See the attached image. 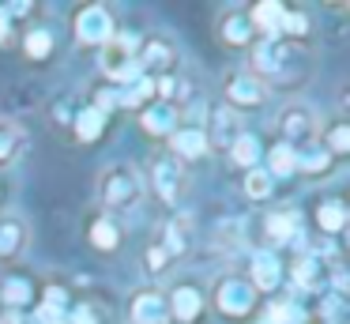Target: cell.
<instances>
[{"label": "cell", "mask_w": 350, "mask_h": 324, "mask_svg": "<svg viewBox=\"0 0 350 324\" xmlns=\"http://www.w3.org/2000/svg\"><path fill=\"white\" fill-rule=\"evenodd\" d=\"M144 192H147L144 173L132 162H113V166H106L102 177H98V203H102V215H109V219L132 211L144 200Z\"/></svg>", "instance_id": "cell-1"}, {"label": "cell", "mask_w": 350, "mask_h": 324, "mask_svg": "<svg viewBox=\"0 0 350 324\" xmlns=\"http://www.w3.org/2000/svg\"><path fill=\"white\" fill-rule=\"evenodd\" d=\"M294 64H305V53L297 45L282 42V38H256L249 45V68L245 72L256 75L264 87H271V83H286Z\"/></svg>", "instance_id": "cell-2"}, {"label": "cell", "mask_w": 350, "mask_h": 324, "mask_svg": "<svg viewBox=\"0 0 350 324\" xmlns=\"http://www.w3.org/2000/svg\"><path fill=\"white\" fill-rule=\"evenodd\" d=\"M211 306L219 309L226 321H245V316L256 313L260 306V294L252 290V283L241 275V271H226V275L215 279V290H211Z\"/></svg>", "instance_id": "cell-3"}, {"label": "cell", "mask_w": 350, "mask_h": 324, "mask_svg": "<svg viewBox=\"0 0 350 324\" xmlns=\"http://www.w3.org/2000/svg\"><path fill=\"white\" fill-rule=\"evenodd\" d=\"M136 49H139V34L132 30H117L106 45H102V72L109 75L113 87H129L132 79H139V64H136Z\"/></svg>", "instance_id": "cell-4"}, {"label": "cell", "mask_w": 350, "mask_h": 324, "mask_svg": "<svg viewBox=\"0 0 350 324\" xmlns=\"http://www.w3.org/2000/svg\"><path fill=\"white\" fill-rule=\"evenodd\" d=\"M275 128H279V143L301 151V147H309V143H317V136H320V117H317V110H312L309 102H286V105L279 110Z\"/></svg>", "instance_id": "cell-5"}, {"label": "cell", "mask_w": 350, "mask_h": 324, "mask_svg": "<svg viewBox=\"0 0 350 324\" xmlns=\"http://www.w3.org/2000/svg\"><path fill=\"white\" fill-rule=\"evenodd\" d=\"M144 185L151 188L154 196H159L166 208H174L177 200H181L185 185H189V173H185V162H177L170 151H159V155L151 158V166H147L144 173Z\"/></svg>", "instance_id": "cell-6"}, {"label": "cell", "mask_w": 350, "mask_h": 324, "mask_svg": "<svg viewBox=\"0 0 350 324\" xmlns=\"http://www.w3.org/2000/svg\"><path fill=\"white\" fill-rule=\"evenodd\" d=\"M264 102H267V87L256 79V75L245 72V68H241V72H226V75H222V105L234 110L237 117H241V113L260 110Z\"/></svg>", "instance_id": "cell-7"}, {"label": "cell", "mask_w": 350, "mask_h": 324, "mask_svg": "<svg viewBox=\"0 0 350 324\" xmlns=\"http://www.w3.org/2000/svg\"><path fill=\"white\" fill-rule=\"evenodd\" d=\"M72 34H76L79 45H91V49H102L109 38L117 34V23H113V12L106 4H83L72 19Z\"/></svg>", "instance_id": "cell-8"}, {"label": "cell", "mask_w": 350, "mask_h": 324, "mask_svg": "<svg viewBox=\"0 0 350 324\" xmlns=\"http://www.w3.org/2000/svg\"><path fill=\"white\" fill-rule=\"evenodd\" d=\"M136 64H139V75L147 79H162V75H177V45L162 34H151L139 42L136 49Z\"/></svg>", "instance_id": "cell-9"}, {"label": "cell", "mask_w": 350, "mask_h": 324, "mask_svg": "<svg viewBox=\"0 0 350 324\" xmlns=\"http://www.w3.org/2000/svg\"><path fill=\"white\" fill-rule=\"evenodd\" d=\"M204 140H207V151H230L237 143V136L245 132V117H237L234 110H226V105H211L204 117Z\"/></svg>", "instance_id": "cell-10"}, {"label": "cell", "mask_w": 350, "mask_h": 324, "mask_svg": "<svg viewBox=\"0 0 350 324\" xmlns=\"http://www.w3.org/2000/svg\"><path fill=\"white\" fill-rule=\"evenodd\" d=\"M166 301H170V321L174 324H196L207 313V294L200 290V283H189V279L170 286Z\"/></svg>", "instance_id": "cell-11"}, {"label": "cell", "mask_w": 350, "mask_h": 324, "mask_svg": "<svg viewBox=\"0 0 350 324\" xmlns=\"http://www.w3.org/2000/svg\"><path fill=\"white\" fill-rule=\"evenodd\" d=\"M252 283V290L264 298V294H275L282 283H286V268H282L279 253L275 249H256L252 253V264H249V275H245Z\"/></svg>", "instance_id": "cell-12"}, {"label": "cell", "mask_w": 350, "mask_h": 324, "mask_svg": "<svg viewBox=\"0 0 350 324\" xmlns=\"http://www.w3.org/2000/svg\"><path fill=\"white\" fill-rule=\"evenodd\" d=\"M154 245L166 253V260L170 264H177V260H185V256L192 253V215H185V211H177V215H170L166 223H162V234H159V241Z\"/></svg>", "instance_id": "cell-13"}, {"label": "cell", "mask_w": 350, "mask_h": 324, "mask_svg": "<svg viewBox=\"0 0 350 324\" xmlns=\"http://www.w3.org/2000/svg\"><path fill=\"white\" fill-rule=\"evenodd\" d=\"M129 324H170L166 290H154V286L132 290V298H129Z\"/></svg>", "instance_id": "cell-14"}, {"label": "cell", "mask_w": 350, "mask_h": 324, "mask_svg": "<svg viewBox=\"0 0 350 324\" xmlns=\"http://www.w3.org/2000/svg\"><path fill=\"white\" fill-rule=\"evenodd\" d=\"M31 245V226L16 211H0V264H16Z\"/></svg>", "instance_id": "cell-15"}, {"label": "cell", "mask_w": 350, "mask_h": 324, "mask_svg": "<svg viewBox=\"0 0 350 324\" xmlns=\"http://www.w3.org/2000/svg\"><path fill=\"white\" fill-rule=\"evenodd\" d=\"M256 38L260 34L252 30L249 12H245V8H230V12H222V19H219V42L226 45V49H249Z\"/></svg>", "instance_id": "cell-16"}, {"label": "cell", "mask_w": 350, "mask_h": 324, "mask_svg": "<svg viewBox=\"0 0 350 324\" xmlns=\"http://www.w3.org/2000/svg\"><path fill=\"white\" fill-rule=\"evenodd\" d=\"M181 125V117H177V110L170 102H159L154 98L151 105H144L139 110V128H144L147 136H154V140H170V132Z\"/></svg>", "instance_id": "cell-17"}, {"label": "cell", "mask_w": 350, "mask_h": 324, "mask_svg": "<svg viewBox=\"0 0 350 324\" xmlns=\"http://www.w3.org/2000/svg\"><path fill=\"white\" fill-rule=\"evenodd\" d=\"M170 155L177 162H196V158L207 155V140H204V128H192V125H177L170 132Z\"/></svg>", "instance_id": "cell-18"}, {"label": "cell", "mask_w": 350, "mask_h": 324, "mask_svg": "<svg viewBox=\"0 0 350 324\" xmlns=\"http://www.w3.org/2000/svg\"><path fill=\"white\" fill-rule=\"evenodd\" d=\"M332 275V268H324V260H320V253H305L301 260L290 268V279H294V286L301 294H317L324 290V279Z\"/></svg>", "instance_id": "cell-19"}, {"label": "cell", "mask_w": 350, "mask_h": 324, "mask_svg": "<svg viewBox=\"0 0 350 324\" xmlns=\"http://www.w3.org/2000/svg\"><path fill=\"white\" fill-rule=\"evenodd\" d=\"M264 234H267V241L271 245L267 249H275V245H290V241H297L301 238V219H297V211H271V215L264 219Z\"/></svg>", "instance_id": "cell-20"}, {"label": "cell", "mask_w": 350, "mask_h": 324, "mask_svg": "<svg viewBox=\"0 0 350 324\" xmlns=\"http://www.w3.org/2000/svg\"><path fill=\"white\" fill-rule=\"evenodd\" d=\"M245 12H249V23H252V30H256L260 38H275L279 34L282 15H286V4H279V0H260V4L245 8Z\"/></svg>", "instance_id": "cell-21"}, {"label": "cell", "mask_w": 350, "mask_h": 324, "mask_svg": "<svg viewBox=\"0 0 350 324\" xmlns=\"http://www.w3.org/2000/svg\"><path fill=\"white\" fill-rule=\"evenodd\" d=\"M87 238H91V245L98 249V253H117L121 249V223L109 215H94L91 226H87Z\"/></svg>", "instance_id": "cell-22"}, {"label": "cell", "mask_w": 350, "mask_h": 324, "mask_svg": "<svg viewBox=\"0 0 350 324\" xmlns=\"http://www.w3.org/2000/svg\"><path fill=\"white\" fill-rule=\"evenodd\" d=\"M106 113H98L94 105H83V110L72 113V136H76L79 143H94L102 140V132H106Z\"/></svg>", "instance_id": "cell-23"}, {"label": "cell", "mask_w": 350, "mask_h": 324, "mask_svg": "<svg viewBox=\"0 0 350 324\" xmlns=\"http://www.w3.org/2000/svg\"><path fill=\"white\" fill-rule=\"evenodd\" d=\"M23 128L12 117H0V166H12L19 155H23Z\"/></svg>", "instance_id": "cell-24"}, {"label": "cell", "mask_w": 350, "mask_h": 324, "mask_svg": "<svg viewBox=\"0 0 350 324\" xmlns=\"http://www.w3.org/2000/svg\"><path fill=\"white\" fill-rule=\"evenodd\" d=\"M117 102H121L124 110H144V105H151L154 102V79L139 75L129 87H117Z\"/></svg>", "instance_id": "cell-25"}, {"label": "cell", "mask_w": 350, "mask_h": 324, "mask_svg": "<svg viewBox=\"0 0 350 324\" xmlns=\"http://www.w3.org/2000/svg\"><path fill=\"white\" fill-rule=\"evenodd\" d=\"M0 298H4V306L8 309H23V306H31L34 301V286H31V279L27 275H8L4 283H0Z\"/></svg>", "instance_id": "cell-26"}, {"label": "cell", "mask_w": 350, "mask_h": 324, "mask_svg": "<svg viewBox=\"0 0 350 324\" xmlns=\"http://www.w3.org/2000/svg\"><path fill=\"white\" fill-rule=\"evenodd\" d=\"M294 155H297V173H305V177H320V173H327L332 162H335L320 143H309V147L294 151Z\"/></svg>", "instance_id": "cell-27"}, {"label": "cell", "mask_w": 350, "mask_h": 324, "mask_svg": "<svg viewBox=\"0 0 350 324\" xmlns=\"http://www.w3.org/2000/svg\"><path fill=\"white\" fill-rule=\"evenodd\" d=\"M317 143H320V147H324L332 158L347 155V151H350V125H347V121H332L327 128H320Z\"/></svg>", "instance_id": "cell-28"}, {"label": "cell", "mask_w": 350, "mask_h": 324, "mask_svg": "<svg viewBox=\"0 0 350 324\" xmlns=\"http://www.w3.org/2000/svg\"><path fill=\"white\" fill-rule=\"evenodd\" d=\"M309 34H312V23H309V15H305V12H297V8H286V15H282V23H279V34H275V38H282V42L297 45V42H305Z\"/></svg>", "instance_id": "cell-29"}, {"label": "cell", "mask_w": 350, "mask_h": 324, "mask_svg": "<svg viewBox=\"0 0 350 324\" xmlns=\"http://www.w3.org/2000/svg\"><path fill=\"white\" fill-rule=\"evenodd\" d=\"M267 173H271L275 181L279 177H294L297 173V155L294 147H286V143H275V147H267Z\"/></svg>", "instance_id": "cell-30"}, {"label": "cell", "mask_w": 350, "mask_h": 324, "mask_svg": "<svg viewBox=\"0 0 350 324\" xmlns=\"http://www.w3.org/2000/svg\"><path fill=\"white\" fill-rule=\"evenodd\" d=\"M226 155H230V162H234L237 170H252V166H260V155H264V151H260L256 136L241 132V136H237V143L226 151Z\"/></svg>", "instance_id": "cell-31"}, {"label": "cell", "mask_w": 350, "mask_h": 324, "mask_svg": "<svg viewBox=\"0 0 350 324\" xmlns=\"http://www.w3.org/2000/svg\"><path fill=\"white\" fill-rule=\"evenodd\" d=\"M317 226L324 234H342V226H347V208H342V200H320L317 203Z\"/></svg>", "instance_id": "cell-32"}, {"label": "cell", "mask_w": 350, "mask_h": 324, "mask_svg": "<svg viewBox=\"0 0 350 324\" xmlns=\"http://www.w3.org/2000/svg\"><path fill=\"white\" fill-rule=\"evenodd\" d=\"M271 192H275V177L264 170V166H252V170H245V196H249V200L264 203Z\"/></svg>", "instance_id": "cell-33"}, {"label": "cell", "mask_w": 350, "mask_h": 324, "mask_svg": "<svg viewBox=\"0 0 350 324\" xmlns=\"http://www.w3.org/2000/svg\"><path fill=\"white\" fill-rule=\"evenodd\" d=\"M49 49H53V30H49V27H31L23 34V53L31 60H46Z\"/></svg>", "instance_id": "cell-34"}, {"label": "cell", "mask_w": 350, "mask_h": 324, "mask_svg": "<svg viewBox=\"0 0 350 324\" xmlns=\"http://www.w3.org/2000/svg\"><path fill=\"white\" fill-rule=\"evenodd\" d=\"M64 324H102V321H98V309L87 306V301H79V306H68Z\"/></svg>", "instance_id": "cell-35"}, {"label": "cell", "mask_w": 350, "mask_h": 324, "mask_svg": "<svg viewBox=\"0 0 350 324\" xmlns=\"http://www.w3.org/2000/svg\"><path fill=\"white\" fill-rule=\"evenodd\" d=\"M166 268H174V264L166 260V253H162L159 245H151V249H147V271H151V275H162Z\"/></svg>", "instance_id": "cell-36"}, {"label": "cell", "mask_w": 350, "mask_h": 324, "mask_svg": "<svg viewBox=\"0 0 350 324\" xmlns=\"http://www.w3.org/2000/svg\"><path fill=\"white\" fill-rule=\"evenodd\" d=\"M8 38H12V19L0 12V42H8Z\"/></svg>", "instance_id": "cell-37"}, {"label": "cell", "mask_w": 350, "mask_h": 324, "mask_svg": "<svg viewBox=\"0 0 350 324\" xmlns=\"http://www.w3.org/2000/svg\"><path fill=\"white\" fill-rule=\"evenodd\" d=\"M0 324H23V316H19L16 309H8V313L0 316Z\"/></svg>", "instance_id": "cell-38"}, {"label": "cell", "mask_w": 350, "mask_h": 324, "mask_svg": "<svg viewBox=\"0 0 350 324\" xmlns=\"http://www.w3.org/2000/svg\"><path fill=\"white\" fill-rule=\"evenodd\" d=\"M0 196H4V185H0Z\"/></svg>", "instance_id": "cell-39"}]
</instances>
